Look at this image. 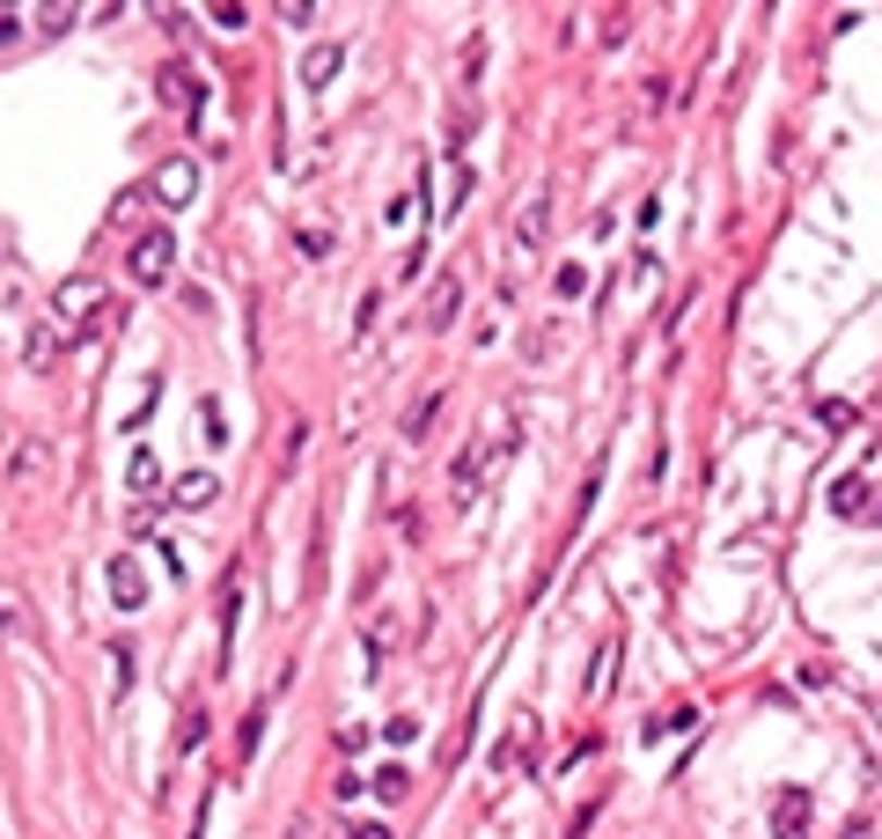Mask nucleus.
Segmentation results:
<instances>
[{
  "instance_id": "obj_6",
  "label": "nucleus",
  "mask_w": 882,
  "mask_h": 839,
  "mask_svg": "<svg viewBox=\"0 0 882 839\" xmlns=\"http://www.w3.org/2000/svg\"><path fill=\"white\" fill-rule=\"evenodd\" d=\"M154 89H162V103H170V111H199V96H207V89H199V74H191L184 60L162 66V74H154Z\"/></svg>"
},
{
  "instance_id": "obj_27",
  "label": "nucleus",
  "mask_w": 882,
  "mask_h": 839,
  "mask_svg": "<svg viewBox=\"0 0 882 839\" xmlns=\"http://www.w3.org/2000/svg\"><path fill=\"white\" fill-rule=\"evenodd\" d=\"M868 523H882V486H875V494H868Z\"/></svg>"
},
{
  "instance_id": "obj_24",
  "label": "nucleus",
  "mask_w": 882,
  "mask_h": 839,
  "mask_svg": "<svg viewBox=\"0 0 882 839\" xmlns=\"http://www.w3.org/2000/svg\"><path fill=\"white\" fill-rule=\"evenodd\" d=\"M0 633H23V612H15V596L0 590Z\"/></svg>"
},
{
  "instance_id": "obj_5",
  "label": "nucleus",
  "mask_w": 882,
  "mask_h": 839,
  "mask_svg": "<svg viewBox=\"0 0 882 839\" xmlns=\"http://www.w3.org/2000/svg\"><path fill=\"white\" fill-rule=\"evenodd\" d=\"M103 582H111V604H119V612H140V604H148V575H140V559H125V553H119Z\"/></svg>"
},
{
  "instance_id": "obj_17",
  "label": "nucleus",
  "mask_w": 882,
  "mask_h": 839,
  "mask_svg": "<svg viewBox=\"0 0 882 839\" xmlns=\"http://www.w3.org/2000/svg\"><path fill=\"white\" fill-rule=\"evenodd\" d=\"M434 412H442V391H426V398L412 405V412H405V435L420 442V435H426V420H434Z\"/></svg>"
},
{
  "instance_id": "obj_18",
  "label": "nucleus",
  "mask_w": 882,
  "mask_h": 839,
  "mask_svg": "<svg viewBox=\"0 0 882 839\" xmlns=\"http://www.w3.org/2000/svg\"><path fill=\"white\" fill-rule=\"evenodd\" d=\"M405 788H412V774H405V766H383V774H375V795H383V803H397Z\"/></svg>"
},
{
  "instance_id": "obj_1",
  "label": "nucleus",
  "mask_w": 882,
  "mask_h": 839,
  "mask_svg": "<svg viewBox=\"0 0 882 839\" xmlns=\"http://www.w3.org/2000/svg\"><path fill=\"white\" fill-rule=\"evenodd\" d=\"M545 229H551V199L537 192V199H522L515 229H508V266H515V273H530V266L545 258Z\"/></svg>"
},
{
  "instance_id": "obj_7",
  "label": "nucleus",
  "mask_w": 882,
  "mask_h": 839,
  "mask_svg": "<svg viewBox=\"0 0 882 839\" xmlns=\"http://www.w3.org/2000/svg\"><path fill=\"white\" fill-rule=\"evenodd\" d=\"M463 317V273H442V287L426 295V332H449Z\"/></svg>"
},
{
  "instance_id": "obj_26",
  "label": "nucleus",
  "mask_w": 882,
  "mask_h": 839,
  "mask_svg": "<svg viewBox=\"0 0 882 839\" xmlns=\"http://www.w3.org/2000/svg\"><path fill=\"white\" fill-rule=\"evenodd\" d=\"M15 37H23V23H15V15H0V45H15Z\"/></svg>"
},
{
  "instance_id": "obj_12",
  "label": "nucleus",
  "mask_w": 882,
  "mask_h": 839,
  "mask_svg": "<svg viewBox=\"0 0 882 839\" xmlns=\"http://www.w3.org/2000/svg\"><path fill=\"white\" fill-rule=\"evenodd\" d=\"M52 354H60V332H52V324H30V340H23V361H30V369H52Z\"/></svg>"
},
{
  "instance_id": "obj_16",
  "label": "nucleus",
  "mask_w": 882,
  "mask_h": 839,
  "mask_svg": "<svg viewBox=\"0 0 882 839\" xmlns=\"http://www.w3.org/2000/svg\"><path fill=\"white\" fill-rule=\"evenodd\" d=\"M551 287H559V303H574L581 287H588V266H574V258H567V266L551 273Z\"/></svg>"
},
{
  "instance_id": "obj_3",
  "label": "nucleus",
  "mask_w": 882,
  "mask_h": 839,
  "mask_svg": "<svg viewBox=\"0 0 882 839\" xmlns=\"http://www.w3.org/2000/svg\"><path fill=\"white\" fill-rule=\"evenodd\" d=\"M170 258H177L170 229H148V236L133 244V280H140V287H162V280H170Z\"/></svg>"
},
{
  "instance_id": "obj_15",
  "label": "nucleus",
  "mask_w": 882,
  "mask_h": 839,
  "mask_svg": "<svg viewBox=\"0 0 882 839\" xmlns=\"http://www.w3.org/2000/svg\"><path fill=\"white\" fill-rule=\"evenodd\" d=\"M199 737H207V707L191 700V707H184V715H177V751H184V758L199 751Z\"/></svg>"
},
{
  "instance_id": "obj_21",
  "label": "nucleus",
  "mask_w": 882,
  "mask_h": 839,
  "mask_svg": "<svg viewBox=\"0 0 882 839\" xmlns=\"http://www.w3.org/2000/svg\"><path fill=\"white\" fill-rule=\"evenodd\" d=\"M154 479H162V465H154V449H140V457H133V486L154 494Z\"/></svg>"
},
{
  "instance_id": "obj_2",
  "label": "nucleus",
  "mask_w": 882,
  "mask_h": 839,
  "mask_svg": "<svg viewBox=\"0 0 882 839\" xmlns=\"http://www.w3.org/2000/svg\"><path fill=\"white\" fill-rule=\"evenodd\" d=\"M809 825H817V795H809V788H780V795H772V832L809 839Z\"/></svg>"
},
{
  "instance_id": "obj_25",
  "label": "nucleus",
  "mask_w": 882,
  "mask_h": 839,
  "mask_svg": "<svg viewBox=\"0 0 882 839\" xmlns=\"http://www.w3.org/2000/svg\"><path fill=\"white\" fill-rule=\"evenodd\" d=\"M346 839H390V825H353Z\"/></svg>"
},
{
  "instance_id": "obj_19",
  "label": "nucleus",
  "mask_w": 882,
  "mask_h": 839,
  "mask_svg": "<svg viewBox=\"0 0 882 839\" xmlns=\"http://www.w3.org/2000/svg\"><path fill=\"white\" fill-rule=\"evenodd\" d=\"M199 428H207V442H213V449L228 442V420H221V405H213V398H199Z\"/></svg>"
},
{
  "instance_id": "obj_13",
  "label": "nucleus",
  "mask_w": 882,
  "mask_h": 839,
  "mask_svg": "<svg viewBox=\"0 0 882 839\" xmlns=\"http://www.w3.org/2000/svg\"><path fill=\"white\" fill-rule=\"evenodd\" d=\"M831 508H838V516H868V479H838V486H831Z\"/></svg>"
},
{
  "instance_id": "obj_22",
  "label": "nucleus",
  "mask_w": 882,
  "mask_h": 839,
  "mask_svg": "<svg viewBox=\"0 0 882 839\" xmlns=\"http://www.w3.org/2000/svg\"><path fill=\"white\" fill-rule=\"evenodd\" d=\"M207 15L221 23V30H244V23H250V8H236V0H221V8H207Z\"/></svg>"
},
{
  "instance_id": "obj_14",
  "label": "nucleus",
  "mask_w": 882,
  "mask_h": 839,
  "mask_svg": "<svg viewBox=\"0 0 882 839\" xmlns=\"http://www.w3.org/2000/svg\"><path fill=\"white\" fill-rule=\"evenodd\" d=\"M479 457H486V442H471V449H463L457 465H449V486H457V501L471 494V486H479Z\"/></svg>"
},
{
  "instance_id": "obj_10",
  "label": "nucleus",
  "mask_w": 882,
  "mask_h": 839,
  "mask_svg": "<svg viewBox=\"0 0 882 839\" xmlns=\"http://www.w3.org/2000/svg\"><path fill=\"white\" fill-rule=\"evenodd\" d=\"M52 303H60V317H96L103 310V280H60V295H52Z\"/></svg>"
},
{
  "instance_id": "obj_23",
  "label": "nucleus",
  "mask_w": 882,
  "mask_h": 839,
  "mask_svg": "<svg viewBox=\"0 0 882 839\" xmlns=\"http://www.w3.org/2000/svg\"><path fill=\"white\" fill-rule=\"evenodd\" d=\"M610 663H618V641L596 655V670H588V692H610Z\"/></svg>"
},
{
  "instance_id": "obj_11",
  "label": "nucleus",
  "mask_w": 882,
  "mask_h": 839,
  "mask_svg": "<svg viewBox=\"0 0 882 839\" xmlns=\"http://www.w3.org/2000/svg\"><path fill=\"white\" fill-rule=\"evenodd\" d=\"M530 744H537V721H530V715H515V729H508V744L493 751V774H515L522 758H530Z\"/></svg>"
},
{
  "instance_id": "obj_4",
  "label": "nucleus",
  "mask_w": 882,
  "mask_h": 839,
  "mask_svg": "<svg viewBox=\"0 0 882 839\" xmlns=\"http://www.w3.org/2000/svg\"><path fill=\"white\" fill-rule=\"evenodd\" d=\"M191 192H199V156H170L162 170H154V199H162V207H184Z\"/></svg>"
},
{
  "instance_id": "obj_20",
  "label": "nucleus",
  "mask_w": 882,
  "mask_h": 839,
  "mask_svg": "<svg viewBox=\"0 0 882 839\" xmlns=\"http://www.w3.org/2000/svg\"><path fill=\"white\" fill-rule=\"evenodd\" d=\"M74 23H82V15H74V8H37V30H45V37H60V30H74Z\"/></svg>"
},
{
  "instance_id": "obj_8",
  "label": "nucleus",
  "mask_w": 882,
  "mask_h": 839,
  "mask_svg": "<svg viewBox=\"0 0 882 839\" xmlns=\"http://www.w3.org/2000/svg\"><path fill=\"white\" fill-rule=\"evenodd\" d=\"M170 501H177L184 516H207L213 501H221V479H213V471H184L177 486H170Z\"/></svg>"
},
{
  "instance_id": "obj_9",
  "label": "nucleus",
  "mask_w": 882,
  "mask_h": 839,
  "mask_svg": "<svg viewBox=\"0 0 882 839\" xmlns=\"http://www.w3.org/2000/svg\"><path fill=\"white\" fill-rule=\"evenodd\" d=\"M346 66V45L338 37H324V45H309V60H302V89H332V74Z\"/></svg>"
}]
</instances>
